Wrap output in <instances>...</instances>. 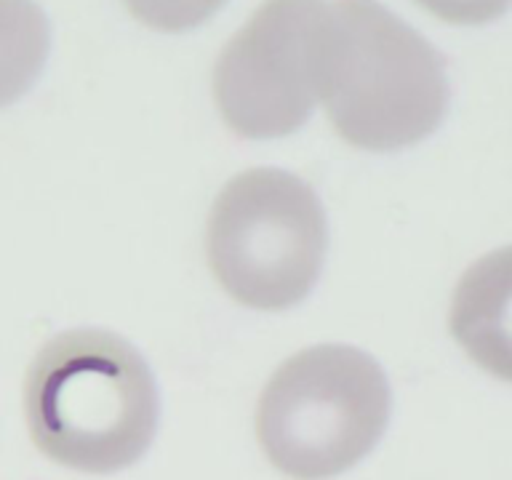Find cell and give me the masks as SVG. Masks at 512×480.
Here are the masks:
<instances>
[{
    "label": "cell",
    "mask_w": 512,
    "mask_h": 480,
    "mask_svg": "<svg viewBox=\"0 0 512 480\" xmlns=\"http://www.w3.org/2000/svg\"><path fill=\"white\" fill-rule=\"evenodd\" d=\"M32 443L70 470L110 475L136 464L160 422L158 384L123 336L75 328L48 339L24 376Z\"/></svg>",
    "instance_id": "1"
},
{
    "label": "cell",
    "mask_w": 512,
    "mask_h": 480,
    "mask_svg": "<svg viewBox=\"0 0 512 480\" xmlns=\"http://www.w3.org/2000/svg\"><path fill=\"white\" fill-rule=\"evenodd\" d=\"M320 102L352 147L403 150L446 118V62L379 0H328Z\"/></svg>",
    "instance_id": "2"
},
{
    "label": "cell",
    "mask_w": 512,
    "mask_h": 480,
    "mask_svg": "<svg viewBox=\"0 0 512 480\" xmlns=\"http://www.w3.org/2000/svg\"><path fill=\"white\" fill-rule=\"evenodd\" d=\"M390 414V382L368 352L318 344L283 360L264 384L256 438L286 478L331 480L374 451Z\"/></svg>",
    "instance_id": "3"
},
{
    "label": "cell",
    "mask_w": 512,
    "mask_h": 480,
    "mask_svg": "<svg viewBox=\"0 0 512 480\" xmlns=\"http://www.w3.org/2000/svg\"><path fill=\"white\" fill-rule=\"evenodd\" d=\"M326 248L323 203L304 179L280 168L232 176L208 214V267L224 294L251 310H288L307 299Z\"/></svg>",
    "instance_id": "4"
},
{
    "label": "cell",
    "mask_w": 512,
    "mask_h": 480,
    "mask_svg": "<svg viewBox=\"0 0 512 480\" xmlns=\"http://www.w3.org/2000/svg\"><path fill=\"white\" fill-rule=\"evenodd\" d=\"M328 0H264L214 67L224 123L246 139H280L302 128L320 99V51Z\"/></svg>",
    "instance_id": "5"
},
{
    "label": "cell",
    "mask_w": 512,
    "mask_h": 480,
    "mask_svg": "<svg viewBox=\"0 0 512 480\" xmlns=\"http://www.w3.org/2000/svg\"><path fill=\"white\" fill-rule=\"evenodd\" d=\"M448 328L475 366L512 384V246L467 267L454 288Z\"/></svg>",
    "instance_id": "6"
},
{
    "label": "cell",
    "mask_w": 512,
    "mask_h": 480,
    "mask_svg": "<svg viewBox=\"0 0 512 480\" xmlns=\"http://www.w3.org/2000/svg\"><path fill=\"white\" fill-rule=\"evenodd\" d=\"M51 51V24L35 0H0V107L35 86Z\"/></svg>",
    "instance_id": "7"
},
{
    "label": "cell",
    "mask_w": 512,
    "mask_h": 480,
    "mask_svg": "<svg viewBox=\"0 0 512 480\" xmlns=\"http://www.w3.org/2000/svg\"><path fill=\"white\" fill-rule=\"evenodd\" d=\"M227 0H123L128 14L160 32H187L200 27Z\"/></svg>",
    "instance_id": "8"
},
{
    "label": "cell",
    "mask_w": 512,
    "mask_h": 480,
    "mask_svg": "<svg viewBox=\"0 0 512 480\" xmlns=\"http://www.w3.org/2000/svg\"><path fill=\"white\" fill-rule=\"evenodd\" d=\"M416 3L432 16L459 27L494 22L512 8V0H416Z\"/></svg>",
    "instance_id": "9"
}]
</instances>
